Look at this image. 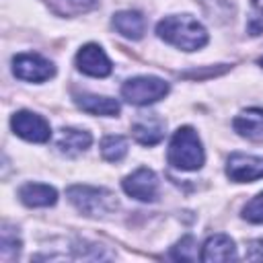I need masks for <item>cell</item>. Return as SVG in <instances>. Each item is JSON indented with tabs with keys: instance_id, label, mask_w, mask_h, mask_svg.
Wrapping results in <instances>:
<instances>
[{
	"instance_id": "cell-24",
	"label": "cell",
	"mask_w": 263,
	"mask_h": 263,
	"mask_svg": "<svg viewBox=\"0 0 263 263\" xmlns=\"http://www.w3.org/2000/svg\"><path fill=\"white\" fill-rule=\"evenodd\" d=\"M259 66H263V58H261V60H259Z\"/></svg>"
},
{
	"instance_id": "cell-1",
	"label": "cell",
	"mask_w": 263,
	"mask_h": 263,
	"mask_svg": "<svg viewBox=\"0 0 263 263\" xmlns=\"http://www.w3.org/2000/svg\"><path fill=\"white\" fill-rule=\"evenodd\" d=\"M156 35L183 51H195L201 49L208 43V31L205 27L193 18L191 14H173V16H164L158 25H156Z\"/></svg>"
},
{
	"instance_id": "cell-18",
	"label": "cell",
	"mask_w": 263,
	"mask_h": 263,
	"mask_svg": "<svg viewBox=\"0 0 263 263\" xmlns=\"http://www.w3.org/2000/svg\"><path fill=\"white\" fill-rule=\"evenodd\" d=\"M127 138L123 136H105L101 140V154L107 162H119L127 154Z\"/></svg>"
},
{
	"instance_id": "cell-6",
	"label": "cell",
	"mask_w": 263,
	"mask_h": 263,
	"mask_svg": "<svg viewBox=\"0 0 263 263\" xmlns=\"http://www.w3.org/2000/svg\"><path fill=\"white\" fill-rule=\"evenodd\" d=\"M12 72L27 82H45L55 74V68L39 53H18L12 58Z\"/></svg>"
},
{
	"instance_id": "cell-13",
	"label": "cell",
	"mask_w": 263,
	"mask_h": 263,
	"mask_svg": "<svg viewBox=\"0 0 263 263\" xmlns=\"http://www.w3.org/2000/svg\"><path fill=\"white\" fill-rule=\"evenodd\" d=\"M90 142H92L90 132L78 127H62L55 140V148L66 156H78L90 146Z\"/></svg>"
},
{
	"instance_id": "cell-16",
	"label": "cell",
	"mask_w": 263,
	"mask_h": 263,
	"mask_svg": "<svg viewBox=\"0 0 263 263\" xmlns=\"http://www.w3.org/2000/svg\"><path fill=\"white\" fill-rule=\"evenodd\" d=\"M113 27L127 39H142L146 31V21L138 10H119L113 14Z\"/></svg>"
},
{
	"instance_id": "cell-9",
	"label": "cell",
	"mask_w": 263,
	"mask_h": 263,
	"mask_svg": "<svg viewBox=\"0 0 263 263\" xmlns=\"http://www.w3.org/2000/svg\"><path fill=\"white\" fill-rule=\"evenodd\" d=\"M76 68L86 74V76H92V78H105L111 74L113 70V64L111 60L107 58V53L103 51L101 45L97 43H86L78 49L76 53Z\"/></svg>"
},
{
	"instance_id": "cell-8",
	"label": "cell",
	"mask_w": 263,
	"mask_h": 263,
	"mask_svg": "<svg viewBox=\"0 0 263 263\" xmlns=\"http://www.w3.org/2000/svg\"><path fill=\"white\" fill-rule=\"evenodd\" d=\"M226 175L234 183H253L263 179V156L234 152L226 160Z\"/></svg>"
},
{
	"instance_id": "cell-17",
	"label": "cell",
	"mask_w": 263,
	"mask_h": 263,
	"mask_svg": "<svg viewBox=\"0 0 263 263\" xmlns=\"http://www.w3.org/2000/svg\"><path fill=\"white\" fill-rule=\"evenodd\" d=\"M58 16H76L95 8L97 0H41Z\"/></svg>"
},
{
	"instance_id": "cell-23",
	"label": "cell",
	"mask_w": 263,
	"mask_h": 263,
	"mask_svg": "<svg viewBox=\"0 0 263 263\" xmlns=\"http://www.w3.org/2000/svg\"><path fill=\"white\" fill-rule=\"evenodd\" d=\"M247 259L249 261H263V238L251 240L247 245Z\"/></svg>"
},
{
	"instance_id": "cell-22",
	"label": "cell",
	"mask_w": 263,
	"mask_h": 263,
	"mask_svg": "<svg viewBox=\"0 0 263 263\" xmlns=\"http://www.w3.org/2000/svg\"><path fill=\"white\" fill-rule=\"evenodd\" d=\"M2 257L8 259L10 253H18L21 251V238L16 236V230L12 232V228L8 224L2 226Z\"/></svg>"
},
{
	"instance_id": "cell-20",
	"label": "cell",
	"mask_w": 263,
	"mask_h": 263,
	"mask_svg": "<svg viewBox=\"0 0 263 263\" xmlns=\"http://www.w3.org/2000/svg\"><path fill=\"white\" fill-rule=\"evenodd\" d=\"M247 33L249 35H261L263 33V0H251V14L247 21Z\"/></svg>"
},
{
	"instance_id": "cell-19",
	"label": "cell",
	"mask_w": 263,
	"mask_h": 263,
	"mask_svg": "<svg viewBox=\"0 0 263 263\" xmlns=\"http://www.w3.org/2000/svg\"><path fill=\"white\" fill-rule=\"evenodd\" d=\"M171 257L177 261H195L197 259V242L193 236H183L173 249Z\"/></svg>"
},
{
	"instance_id": "cell-7",
	"label": "cell",
	"mask_w": 263,
	"mask_h": 263,
	"mask_svg": "<svg viewBox=\"0 0 263 263\" xmlns=\"http://www.w3.org/2000/svg\"><path fill=\"white\" fill-rule=\"evenodd\" d=\"M123 191L138 201H154L158 195V177L152 168L140 166L121 181Z\"/></svg>"
},
{
	"instance_id": "cell-4",
	"label": "cell",
	"mask_w": 263,
	"mask_h": 263,
	"mask_svg": "<svg viewBox=\"0 0 263 263\" xmlns=\"http://www.w3.org/2000/svg\"><path fill=\"white\" fill-rule=\"evenodd\" d=\"M168 95V82L158 76H134L121 84V97L132 105H150Z\"/></svg>"
},
{
	"instance_id": "cell-3",
	"label": "cell",
	"mask_w": 263,
	"mask_h": 263,
	"mask_svg": "<svg viewBox=\"0 0 263 263\" xmlns=\"http://www.w3.org/2000/svg\"><path fill=\"white\" fill-rule=\"evenodd\" d=\"M66 195L80 214L90 218H103L117 210V195L107 187L72 185L66 189Z\"/></svg>"
},
{
	"instance_id": "cell-11",
	"label": "cell",
	"mask_w": 263,
	"mask_h": 263,
	"mask_svg": "<svg viewBox=\"0 0 263 263\" xmlns=\"http://www.w3.org/2000/svg\"><path fill=\"white\" fill-rule=\"evenodd\" d=\"M164 119L158 115H144L132 125V136L142 146H154L164 138Z\"/></svg>"
},
{
	"instance_id": "cell-15",
	"label": "cell",
	"mask_w": 263,
	"mask_h": 263,
	"mask_svg": "<svg viewBox=\"0 0 263 263\" xmlns=\"http://www.w3.org/2000/svg\"><path fill=\"white\" fill-rule=\"evenodd\" d=\"M18 199L29 208H49L58 201V191L45 183H25L18 189Z\"/></svg>"
},
{
	"instance_id": "cell-2",
	"label": "cell",
	"mask_w": 263,
	"mask_h": 263,
	"mask_svg": "<svg viewBox=\"0 0 263 263\" xmlns=\"http://www.w3.org/2000/svg\"><path fill=\"white\" fill-rule=\"evenodd\" d=\"M166 158H168V164L179 168V171L201 168L203 160H205V152H203V146H201L197 132L189 125L179 127L171 138Z\"/></svg>"
},
{
	"instance_id": "cell-14",
	"label": "cell",
	"mask_w": 263,
	"mask_h": 263,
	"mask_svg": "<svg viewBox=\"0 0 263 263\" xmlns=\"http://www.w3.org/2000/svg\"><path fill=\"white\" fill-rule=\"evenodd\" d=\"M74 103L90 113V115H103V117H117L119 111H121V105L119 101L111 99V97H103V95H88V92H82V95H76L74 97Z\"/></svg>"
},
{
	"instance_id": "cell-5",
	"label": "cell",
	"mask_w": 263,
	"mask_h": 263,
	"mask_svg": "<svg viewBox=\"0 0 263 263\" xmlns=\"http://www.w3.org/2000/svg\"><path fill=\"white\" fill-rule=\"evenodd\" d=\"M10 127L18 138H23L27 142L45 144L51 138V127H49L47 119L33 111H25V109L16 111L10 117Z\"/></svg>"
},
{
	"instance_id": "cell-21",
	"label": "cell",
	"mask_w": 263,
	"mask_h": 263,
	"mask_svg": "<svg viewBox=\"0 0 263 263\" xmlns=\"http://www.w3.org/2000/svg\"><path fill=\"white\" fill-rule=\"evenodd\" d=\"M242 218L251 224H263V191L257 193L245 208H242Z\"/></svg>"
},
{
	"instance_id": "cell-10",
	"label": "cell",
	"mask_w": 263,
	"mask_h": 263,
	"mask_svg": "<svg viewBox=\"0 0 263 263\" xmlns=\"http://www.w3.org/2000/svg\"><path fill=\"white\" fill-rule=\"evenodd\" d=\"M199 259L203 263L234 261L236 259V245L228 234H214L203 242Z\"/></svg>"
},
{
	"instance_id": "cell-12",
	"label": "cell",
	"mask_w": 263,
	"mask_h": 263,
	"mask_svg": "<svg viewBox=\"0 0 263 263\" xmlns=\"http://www.w3.org/2000/svg\"><path fill=\"white\" fill-rule=\"evenodd\" d=\"M232 127L238 136H242L251 142H263V109L251 107V109L240 111L234 117Z\"/></svg>"
}]
</instances>
